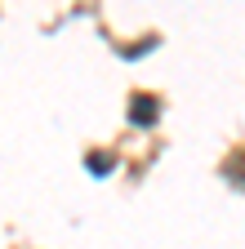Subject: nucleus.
Masks as SVG:
<instances>
[{
    "label": "nucleus",
    "instance_id": "obj_1",
    "mask_svg": "<svg viewBox=\"0 0 245 249\" xmlns=\"http://www.w3.org/2000/svg\"><path fill=\"white\" fill-rule=\"evenodd\" d=\"M130 120H134V124H151V120H156V98H151V93L134 98V107H130Z\"/></svg>",
    "mask_w": 245,
    "mask_h": 249
},
{
    "label": "nucleus",
    "instance_id": "obj_2",
    "mask_svg": "<svg viewBox=\"0 0 245 249\" xmlns=\"http://www.w3.org/2000/svg\"><path fill=\"white\" fill-rule=\"evenodd\" d=\"M112 165H116V160H112V156H98V151H94V156H89V169H94V174H107Z\"/></svg>",
    "mask_w": 245,
    "mask_h": 249
}]
</instances>
